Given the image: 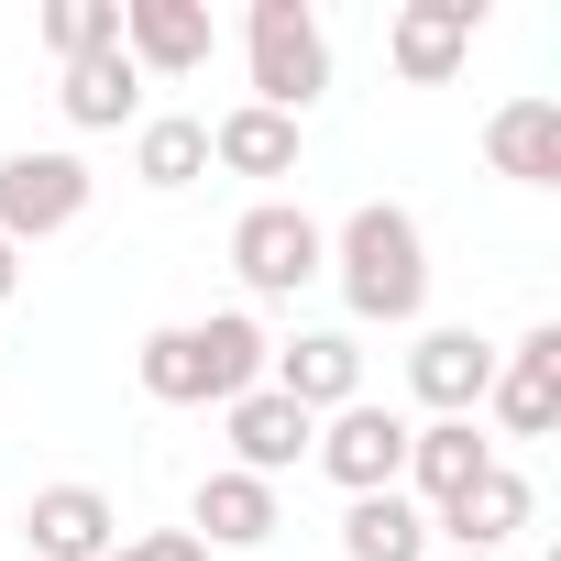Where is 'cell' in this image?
Wrapping results in <instances>:
<instances>
[{"mask_svg": "<svg viewBox=\"0 0 561 561\" xmlns=\"http://www.w3.org/2000/svg\"><path fill=\"white\" fill-rule=\"evenodd\" d=\"M484 462H495V440H484L473 419H430V430H408V484H419L408 506H419V517H430V506H451Z\"/></svg>", "mask_w": 561, "mask_h": 561, "instance_id": "17", "label": "cell"}, {"mask_svg": "<svg viewBox=\"0 0 561 561\" xmlns=\"http://www.w3.org/2000/svg\"><path fill=\"white\" fill-rule=\"evenodd\" d=\"M220 419H231V473H264V484L287 473V462H309V440H320V419H309V408H287L275 386L231 397Z\"/></svg>", "mask_w": 561, "mask_h": 561, "instance_id": "15", "label": "cell"}, {"mask_svg": "<svg viewBox=\"0 0 561 561\" xmlns=\"http://www.w3.org/2000/svg\"><path fill=\"white\" fill-rule=\"evenodd\" d=\"M56 111L78 122V133H122V122H144V67L111 45V56H78L67 67V89H56Z\"/></svg>", "mask_w": 561, "mask_h": 561, "instance_id": "18", "label": "cell"}, {"mask_svg": "<svg viewBox=\"0 0 561 561\" xmlns=\"http://www.w3.org/2000/svg\"><path fill=\"white\" fill-rule=\"evenodd\" d=\"M264 353H275V342L253 331V309H209V320H165V331H144L133 375H144L154 408H231V397L264 386Z\"/></svg>", "mask_w": 561, "mask_h": 561, "instance_id": "1", "label": "cell"}, {"mask_svg": "<svg viewBox=\"0 0 561 561\" xmlns=\"http://www.w3.org/2000/svg\"><path fill=\"white\" fill-rule=\"evenodd\" d=\"M89 187H100V176H89L67 144H23V154H0V242H12V253H23V242H56V231L89 209Z\"/></svg>", "mask_w": 561, "mask_h": 561, "instance_id": "5", "label": "cell"}, {"mask_svg": "<svg viewBox=\"0 0 561 561\" xmlns=\"http://www.w3.org/2000/svg\"><path fill=\"white\" fill-rule=\"evenodd\" d=\"M45 45H56V67L111 56L122 45V0H45Z\"/></svg>", "mask_w": 561, "mask_h": 561, "instance_id": "22", "label": "cell"}, {"mask_svg": "<svg viewBox=\"0 0 561 561\" xmlns=\"http://www.w3.org/2000/svg\"><path fill=\"white\" fill-rule=\"evenodd\" d=\"M231 275H242L253 298H298V287L331 275V231H320L298 198H253V209L231 220Z\"/></svg>", "mask_w": 561, "mask_h": 561, "instance_id": "4", "label": "cell"}, {"mask_svg": "<svg viewBox=\"0 0 561 561\" xmlns=\"http://www.w3.org/2000/svg\"><path fill=\"white\" fill-rule=\"evenodd\" d=\"M484 154H495V176H517V187H561V100H506L495 122H484Z\"/></svg>", "mask_w": 561, "mask_h": 561, "instance_id": "16", "label": "cell"}, {"mask_svg": "<svg viewBox=\"0 0 561 561\" xmlns=\"http://www.w3.org/2000/svg\"><path fill=\"white\" fill-rule=\"evenodd\" d=\"M484 34V0H397V23H386V56L408 89H440Z\"/></svg>", "mask_w": 561, "mask_h": 561, "instance_id": "9", "label": "cell"}, {"mask_svg": "<svg viewBox=\"0 0 561 561\" xmlns=\"http://www.w3.org/2000/svg\"><path fill=\"white\" fill-rule=\"evenodd\" d=\"M111 561H209V550H198L187 528H144V539H122Z\"/></svg>", "mask_w": 561, "mask_h": 561, "instance_id": "23", "label": "cell"}, {"mask_svg": "<svg viewBox=\"0 0 561 561\" xmlns=\"http://www.w3.org/2000/svg\"><path fill=\"white\" fill-rule=\"evenodd\" d=\"M430 561H484V550H430Z\"/></svg>", "mask_w": 561, "mask_h": 561, "instance_id": "25", "label": "cell"}, {"mask_svg": "<svg viewBox=\"0 0 561 561\" xmlns=\"http://www.w3.org/2000/svg\"><path fill=\"white\" fill-rule=\"evenodd\" d=\"M133 176H144V187H198V176H209V122H198V111H154V122L133 133Z\"/></svg>", "mask_w": 561, "mask_h": 561, "instance_id": "21", "label": "cell"}, {"mask_svg": "<svg viewBox=\"0 0 561 561\" xmlns=\"http://www.w3.org/2000/svg\"><path fill=\"white\" fill-rule=\"evenodd\" d=\"M342 561H430V517L408 506V484L342 506Z\"/></svg>", "mask_w": 561, "mask_h": 561, "instance_id": "20", "label": "cell"}, {"mask_svg": "<svg viewBox=\"0 0 561 561\" xmlns=\"http://www.w3.org/2000/svg\"><path fill=\"white\" fill-rule=\"evenodd\" d=\"M309 462H320L342 495H397V484H408V419H397V408H375V397H353V408H331V419H320Z\"/></svg>", "mask_w": 561, "mask_h": 561, "instance_id": "6", "label": "cell"}, {"mask_svg": "<svg viewBox=\"0 0 561 561\" xmlns=\"http://www.w3.org/2000/svg\"><path fill=\"white\" fill-rule=\"evenodd\" d=\"M331 275H342V309L375 331H419V309H430V242L397 198H364L331 231Z\"/></svg>", "mask_w": 561, "mask_h": 561, "instance_id": "2", "label": "cell"}, {"mask_svg": "<svg viewBox=\"0 0 561 561\" xmlns=\"http://www.w3.org/2000/svg\"><path fill=\"white\" fill-rule=\"evenodd\" d=\"M209 45H220L209 0H122V56H133L144 78H198Z\"/></svg>", "mask_w": 561, "mask_h": 561, "instance_id": "12", "label": "cell"}, {"mask_svg": "<svg viewBox=\"0 0 561 561\" xmlns=\"http://www.w3.org/2000/svg\"><path fill=\"white\" fill-rule=\"evenodd\" d=\"M484 386H495V342H484V331H419V342H408V397H419L430 419H473Z\"/></svg>", "mask_w": 561, "mask_h": 561, "instance_id": "10", "label": "cell"}, {"mask_svg": "<svg viewBox=\"0 0 561 561\" xmlns=\"http://www.w3.org/2000/svg\"><path fill=\"white\" fill-rule=\"evenodd\" d=\"M122 550V506L100 484H45L23 506V561H111Z\"/></svg>", "mask_w": 561, "mask_h": 561, "instance_id": "8", "label": "cell"}, {"mask_svg": "<svg viewBox=\"0 0 561 561\" xmlns=\"http://www.w3.org/2000/svg\"><path fill=\"white\" fill-rule=\"evenodd\" d=\"M242 56H253V111L309 122V100L331 89V34L309 0H253L242 12Z\"/></svg>", "mask_w": 561, "mask_h": 561, "instance_id": "3", "label": "cell"}, {"mask_svg": "<svg viewBox=\"0 0 561 561\" xmlns=\"http://www.w3.org/2000/svg\"><path fill=\"white\" fill-rule=\"evenodd\" d=\"M209 165H231V176H298V122L242 100V111L209 122Z\"/></svg>", "mask_w": 561, "mask_h": 561, "instance_id": "19", "label": "cell"}, {"mask_svg": "<svg viewBox=\"0 0 561 561\" xmlns=\"http://www.w3.org/2000/svg\"><path fill=\"white\" fill-rule=\"evenodd\" d=\"M484 408H495L517 440H550V430H561V320H539L517 353H495V386H484Z\"/></svg>", "mask_w": 561, "mask_h": 561, "instance_id": "11", "label": "cell"}, {"mask_svg": "<svg viewBox=\"0 0 561 561\" xmlns=\"http://www.w3.org/2000/svg\"><path fill=\"white\" fill-rule=\"evenodd\" d=\"M275 528H287V517H275V484L264 473H198V495H187V539L198 550H264Z\"/></svg>", "mask_w": 561, "mask_h": 561, "instance_id": "14", "label": "cell"}, {"mask_svg": "<svg viewBox=\"0 0 561 561\" xmlns=\"http://www.w3.org/2000/svg\"><path fill=\"white\" fill-rule=\"evenodd\" d=\"M264 386L287 397V408H309V419H331V408L364 397V342L353 331H298V342L264 353Z\"/></svg>", "mask_w": 561, "mask_h": 561, "instance_id": "7", "label": "cell"}, {"mask_svg": "<svg viewBox=\"0 0 561 561\" xmlns=\"http://www.w3.org/2000/svg\"><path fill=\"white\" fill-rule=\"evenodd\" d=\"M528 517H539V495H528V473H517V462H484V473H473L451 506H430V528H440L451 550H484V561H495V550H506Z\"/></svg>", "mask_w": 561, "mask_h": 561, "instance_id": "13", "label": "cell"}, {"mask_svg": "<svg viewBox=\"0 0 561 561\" xmlns=\"http://www.w3.org/2000/svg\"><path fill=\"white\" fill-rule=\"evenodd\" d=\"M12 298H23V253L0 242V309H12Z\"/></svg>", "mask_w": 561, "mask_h": 561, "instance_id": "24", "label": "cell"}]
</instances>
